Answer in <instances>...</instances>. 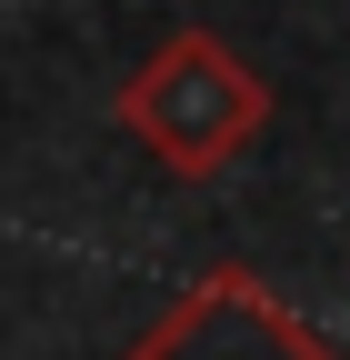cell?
I'll return each mask as SVG.
<instances>
[{
	"label": "cell",
	"mask_w": 350,
	"mask_h": 360,
	"mask_svg": "<svg viewBox=\"0 0 350 360\" xmlns=\"http://www.w3.org/2000/svg\"><path fill=\"white\" fill-rule=\"evenodd\" d=\"M120 360H340L260 270H210L190 281Z\"/></svg>",
	"instance_id": "7a4b0ae2"
},
{
	"label": "cell",
	"mask_w": 350,
	"mask_h": 360,
	"mask_svg": "<svg viewBox=\"0 0 350 360\" xmlns=\"http://www.w3.org/2000/svg\"><path fill=\"white\" fill-rule=\"evenodd\" d=\"M120 130L170 180H210V170H231L260 130H271V80H260L221 30H170L160 51L120 80Z\"/></svg>",
	"instance_id": "6da1fadb"
}]
</instances>
